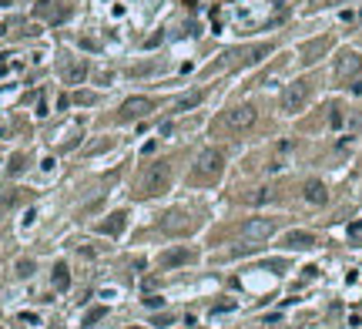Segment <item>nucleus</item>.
<instances>
[{
  "label": "nucleus",
  "instance_id": "9b49d317",
  "mask_svg": "<svg viewBox=\"0 0 362 329\" xmlns=\"http://www.w3.org/2000/svg\"><path fill=\"white\" fill-rule=\"evenodd\" d=\"M329 51V38H315V40H305L302 44V61L305 64H315Z\"/></svg>",
  "mask_w": 362,
  "mask_h": 329
},
{
  "label": "nucleus",
  "instance_id": "f8f14e48",
  "mask_svg": "<svg viewBox=\"0 0 362 329\" xmlns=\"http://www.w3.org/2000/svg\"><path fill=\"white\" fill-rule=\"evenodd\" d=\"M315 235L312 232H286V249H312Z\"/></svg>",
  "mask_w": 362,
  "mask_h": 329
},
{
  "label": "nucleus",
  "instance_id": "ddd939ff",
  "mask_svg": "<svg viewBox=\"0 0 362 329\" xmlns=\"http://www.w3.org/2000/svg\"><path fill=\"white\" fill-rule=\"evenodd\" d=\"M124 222H128V215H124V212H115L111 218H108V222H101V232H104V235H121Z\"/></svg>",
  "mask_w": 362,
  "mask_h": 329
},
{
  "label": "nucleus",
  "instance_id": "4468645a",
  "mask_svg": "<svg viewBox=\"0 0 362 329\" xmlns=\"http://www.w3.org/2000/svg\"><path fill=\"white\" fill-rule=\"evenodd\" d=\"M84 74H88V64H84V61H74V64L64 71L67 84H81V81H84Z\"/></svg>",
  "mask_w": 362,
  "mask_h": 329
},
{
  "label": "nucleus",
  "instance_id": "20e7f679",
  "mask_svg": "<svg viewBox=\"0 0 362 329\" xmlns=\"http://www.w3.org/2000/svg\"><path fill=\"white\" fill-rule=\"evenodd\" d=\"M222 125H225L229 131H248V128L258 125V108H252V104H238V108H231L229 115L222 118Z\"/></svg>",
  "mask_w": 362,
  "mask_h": 329
},
{
  "label": "nucleus",
  "instance_id": "0eeeda50",
  "mask_svg": "<svg viewBox=\"0 0 362 329\" xmlns=\"http://www.w3.org/2000/svg\"><path fill=\"white\" fill-rule=\"evenodd\" d=\"M362 71V58L356 51H343L339 58H336V78L339 81H356Z\"/></svg>",
  "mask_w": 362,
  "mask_h": 329
},
{
  "label": "nucleus",
  "instance_id": "f257e3e1",
  "mask_svg": "<svg viewBox=\"0 0 362 329\" xmlns=\"http://www.w3.org/2000/svg\"><path fill=\"white\" fill-rule=\"evenodd\" d=\"M222 175H225V152H222V148H205V152H198L195 168H191V182H195V185H215Z\"/></svg>",
  "mask_w": 362,
  "mask_h": 329
},
{
  "label": "nucleus",
  "instance_id": "2eb2a0df",
  "mask_svg": "<svg viewBox=\"0 0 362 329\" xmlns=\"http://www.w3.org/2000/svg\"><path fill=\"white\" fill-rule=\"evenodd\" d=\"M201 97H205V91H191V95H185L178 104H174V111H191V108H198Z\"/></svg>",
  "mask_w": 362,
  "mask_h": 329
},
{
  "label": "nucleus",
  "instance_id": "aec40b11",
  "mask_svg": "<svg viewBox=\"0 0 362 329\" xmlns=\"http://www.w3.org/2000/svg\"><path fill=\"white\" fill-rule=\"evenodd\" d=\"M322 3H339V0H322Z\"/></svg>",
  "mask_w": 362,
  "mask_h": 329
},
{
  "label": "nucleus",
  "instance_id": "6e6552de",
  "mask_svg": "<svg viewBox=\"0 0 362 329\" xmlns=\"http://www.w3.org/2000/svg\"><path fill=\"white\" fill-rule=\"evenodd\" d=\"M191 225L195 222H188V212L185 209H172V212L161 218V229L168 235H185V232H191Z\"/></svg>",
  "mask_w": 362,
  "mask_h": 329
},
{
  "label": "nucleus",
  "instance_id": "1a4fd4ad",
  "mask_svg": "<svg viewBox=\"0 0 362 329\" xmlns=\"http://www.w3.org/2000/svg\"><path fill=\"white\" fill-rule=\"evenodd\" d=\"M302 198L308 205H325L329 202V188H325L319 178H312V182H305L302 185Z\"/></svg>",
  "mask_w": 362,
  "mask_h": 329
},
{
  "label": "nucleus",
  "instance_id": "39448f33",
  "mask_svg": "<svg viewBox=\"0 0 362 329\" xmlns=\"http://www.w3.org/2000/svg\"><path fill=\"white\" fill-rule=\"evenodd\" d=\"M275 218H248L245 225H242V239H248V242H265V239H272L275 235Z\"/></svg>",
  "mask_w": 362,
  "mask_h": 329
},
{
  "label": "nucleus",
  "instance_id": "f03ea898",
  "mask_svg": "<svg viewBox=\"0 0 362 329\" xmlns=\"http://www.w3.org/2000/svg\"><path fill=\"white\" fill-rule=\"evenodd\" d=\"M172 188V161L168 158H161V161H154L145 168L141 175V185H138V195H145V198H154V195H165Z\"/></svg>",
  "mask_w": 362,
  "mask_h": 329
},
{
  "label": "nucleus",
  "instance_id": "7ed1b4c3",
  "mask_svg": "<svg viewBox=\"0 0 362 329\" xmlns=\"http://www.w3.org/2000/svg\"><path fill=\"white\" fill-rule=\"evenodd\" d=\"M308 101H312V81L299 78L292 84H286V91H282V111L286 115H299Z\"/></svg>",
  "mask_w": 362,
  "mask_h": 329
},
{
  "label": "nucleus",
  "instance_id": "dca6fc26",
  "mask_svg": "<svg viewBox=\"0 0 362 329\" xmlns=\"http://www.w3.org/2000/svg\"><path fill=\"white\" fill-rule=\"evenodd\" d=\"M288 152H292V141H282V145L275 148V158H272V165H268V168H272V172H279V168H282V158H288Z\"/></svg>",
  "mask_w": 362,
  "mask_h": 329
},
{
  "label": "nucleus",
  "instance_id": "423d86ee",
  "mask_svg": "<svg viewBox=\"0 0 362 329\" xmlns=\"http://www.w3.org/2000/svg\"><path fill=\"white\" fill-rule=\"evenodd\" d=\"M151 111H154L151 97H128V101L121 104V111H117V121H138V118L151 115Z\"/></svg>",
  "mask_w": 362,
  "mask_h": 329
},
{
  "label": "nucleus",
  "instance_id": "6ab92c4d",
  "mask_svg": "<svg viewBox=\"0 0 362 329\" xmlns=\"http://www.w3.org/2000/svg\"><path fill=\"white\" fill-rule=\"evenodd\" d=\"M17 269H20V275H31V272H34V262H20Z\"/></svg>",
  "mask_w": 362,
  "mask_h": 329
},
{
  "label": "nucleus",
  "instance_id": "f3484780",
  "mask_svg": "<svg viewBox=\"0 0 362 329\" xmlns=\"http://www.w3.org/2000/svg\"><path fill=\"white\" fill-rule=\"evenodd\" d=\"M54 286L67 289V266H54Z\"/></svg>",
  "mask_w": 362,
  "mask_h": 329
},
{
  "label": "nucleus",
  "instance_id": "a211bd4d",
  "mask_svg": "<svg viewBox=\"0 0 362 329\" xmlns=\"http://www.w3.org/2000/svg\"><path fill=\"white\" fill-rule=\"evenodd\" d=\"M101 316H104V310H91L88 316H84V326H91V323H97Z\"/></svg>",
  "mask_w": 362,
  "mask_h": 329
},
{
  "label": "nucleus",
  "instance_id": "412c9836",
  "mask_svg": "<svg viewBox=\"0 0 362 329\" xmlns=\"http://www.w3.org/2000/svg\"><path fill=\"white\" fill-rule=\"evenodd\" d=\"M359 24H362V10H359Z\"/></svg>",
  "mask_w": 362,
  "mask_h": 329
},
{
  "label": "nucleus",
  "instance_id": "9d476101",
  "mask_svg": "<svg viewBox=\"0 0 362 329\" xmlns=\"http://www.w3.org/2000/svg\"><path fill=\"white\" fill-rule=\"evenodd\" d=\"M198 259V252L195 249H168L165 255H161V266L165 269H174V266H188V262H195Z\"/></svg>",
  "mask_w": 362,
  "mask_h": 329
}]
</instances>
